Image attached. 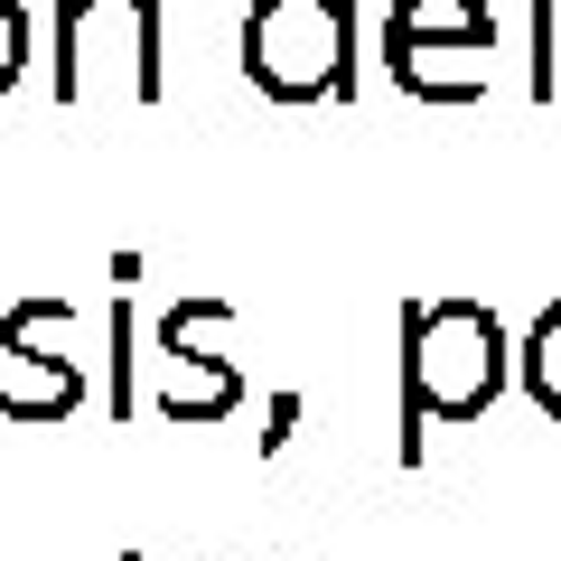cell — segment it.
I'll list each match as a JSON object with an SVG mask.
<instances>
[{"instance_id":"obj_6","label":"cell","mask_w":561,"mask_h":561,"mask_svg":"<svg viewBox=\"0 0 561 561\" xmlns=\"http://www.w3.org/2000/svg\"><path fill=\"white\" fill-rule=\"evenodd\" d=\"M66 337H76V300H10V319H0V356H10V383H0V421H66L84 402V365L66 356Z\"/></svg>"},{"instance_id":"obj_8","label":"cell","mask_w":561,"mask_h":561,"mask_svg":"<svg viewBox=\"0 0 561 561\" xmlns=\"http://www.w3.org/2000/svg\"><path fill=\"white\" fill-rule=\"evenodd\" d=\"M524 94H561V0H524Z\"/></svg>"},{"instance_id":"obj_10","label":"cell","mask_w":561,"mask_h":561,"mask_svg":"<svg viewBox=\"0 0 561 561\" xmlns=\"http://www.w3.org/2000/svg\"><path fill=\"white\" fill-rule=\"evenodd\" d=\"M290 421H300V393H272V431H262V449L290 440Z\"/></svg>"},{"instance_id":"obj_11","label":"cell","mask_w":561,"mask_h":561,"mask_svg":"<svg viewBox=\"0 0 561 561\" xmlns=\"http://www.w3.org/2000/svg\"><path fill=\"white\" fill-rule=\"evenodd\" d=\"M122 561H140V552H122Z\"/></svg>"},{"instance_id":"obj_3","label":"cell","mask_w":561,"mask_h":561,"mask_svg":"<svg viewBox=\"0 0 561 561\" xmlns=\"http://www.w3.org/2000/svg\"><path fill=\"white\" fill-rule=\"evenodd\" d=\"M47 84L57 103H94L103 76H122L131 103H160L169 94V66H160V0H47Z\"/></svg>"},{"instance_id":"obj_9","label":"cell","mask_w":561,"mask_h":561,"mask_svg":"<svg viewBox=\"0 0 561 561\" xmlns=\"http://www.w3.org/2000/svg\"><path fill=\"white\" fill-rule=\"evenodd\" d=\"M28 76V0H0V94Z\"/></svg>"},{"instance_id":"obj_4","label":"cell","mask_w":561,"mask_h":561,"mask_svg":"<svg viewBox=\"0 0 561 561\" xmlns=\"http://www.w3.org/2000/svg\"><path fill=\"white\" fill-rule=\"evenodd\" d=\"M383 76L412 103H478L496 76V10L486 0H393L383 10Z\"/></svg>"},{"instance_id":"obj_2","label":"cell","mask_w":561,"mask_h":561,"mask_svg":"<svg viewBox=\"0 0 561 561\" xmlns=\"http://www.w3.org/2000/svg\"><path fill=\"white\" fill-rule=\"evenodd\" d=\"M243 76L272 103H346L356 94V0H253Z\"/></svg>"},{"instance_id":"obj_7","label":"cell","mask_w":561,"mask_h":561,"mask_svg":"<svg viewBox=\"0 0 561 561\" xmlns=\"http://www.w3.org/2000/svg\"><path fill=\"white\" fill-rule=\"evenodd\" d=\"M515 375H524V393H534V412H542V421H561V300L542 309L534 328H524Z\"/></svg>"},{"instance_id":"obj_1","label":"cell","mask_w":561,"mask_h":561,"mask_svg":"<svg viewBox=\"0 0 561 561\" xmlns=\"http://www.w3.org/2000/svg\"><path fill=\"white\" fill-rule=\"evenodd\" d=\"M515 375V337L486 300L440 290L402 309V468H421L431 421H478Z\"/></svg>"},{"instance_id":"obj_5","label":"cell","mask_w":561,"mask_h":561,"mask_svg":"<svg viewBox=\"0 0 561 561\" xmlns=\"http://www.w3.org/2000/svg\"><path fill=\"white\" fill-rule=\"evenodd\" d=\"M225 328H234V300H179L160 319V421H187V431H206V421H234L243 402V365L225 356Z\"/></svg>"}]
</instances>
